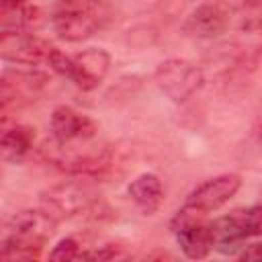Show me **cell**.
<instances>
[{"label":"cell","instance_id":"obj_16","mask_svg":"<svg viewBox=\"0 0 262 262\" xmlns=\"http://www.w3.org/2000/svg\"><path fill=\"white\" fill-rule=\"evenodd\" d=\"M33 141H35V133H33L31 127L14 125L10 129H4L2 141H0L2 158L6 162H20L31 151Z\"/></svg>","mask_w":262,"mask_h":262},{"label":"cell","instance_id":"obj_1","mask_svg":"<svg viewBox=\"0 0 262 262\" xmlns=\"http://www.w3.org/2000/svg\"><path fill=\"white\" fill-rule=\"evenodd\" d=\"M57 219L43 209H25L6 221V233L0 246V258L6 262L33 260L53 237Z\"/></svg>","mask_w":262,"mask_h":262},{"label":"cell","instance_id":"obj_20","mask_svg":"<svg viewBox=\"0 0 262 262\" xmlns=\"http://www.w3.org/2000/svg\"><path fill=\"white\" fill-rule=\"evenodd\" d=\"M239 258L242 260H262V244L256 242V244L244 246V250L239 252Z\"/></svg>","mask_w":262,"mask_h":262},{"label":"cell","instance_id":"obj_8","mask_svg":"<svg viewBox=\"0 0 262 262\" xmlns=\"http://www.w3.org/2000/svg\"><path fill=\"white\" fill-rule=\"evenodd\" d=\"M196 217H199L196 213L182 209V211H178V215L172 221V231L176 233V239H178L184 256H188L192 260H201L213 250L211 223H205Z\"/></svg>","mask_w":262,"mask_h":262},{"label":"cell","instance_id":"obj_12","mask_svg":"<svg viewBox=\"0 0 262 262\" xmlns=\"http://www.w3.org/2000/svg\"><path fill=\"white\" fill-rule=\"evenodd\" d=\"M131 201L135 203V207L143 213V215H151L160 209L162 201H164V188H162V182L156 174L151 172H145V174H139L137 178L131 180L129 188H127Z\"/></svg>","mask_w":262,"mask_h":262},{"label":"cell","instance_id":"obj_21","mask_svg":"<svg viewBox=\"0 0 262 262\" xmlns=\"http://www.w3.org/2000/svg\"><path fill=\"white\" fill-rule=\"evenodd\" d=\"M2 6H16V4H27V0H0Z\"/></svg>","mask_w":262,"mask_h":262},{"label":"cell","instance_id":"obj_4","mask_svg":"<svg viewBox=\"0 0 262 262\" xmlns=\"http://www.w3.org/2000/svg\"><path fill=\"white\" fill-rule=\"evenodd\" d=\"M156 84L158 88L172 100V102H186L190 100L203 86L205 76L199 66L186 59H166L156 70Z\"/></svg>","mask_w":262,"mask_h":262},{"label":"cell","instance_id":"obj_10","mask_svg":"<svg viewBox=\"0 0 262 262\" xmlns=\"http://www.w3.org/2000/svg\"><path fill=\"white\" fill-rule=\"evenodd\" d=\"M98 131V125L70 106H57L51 115V137L59 143L90 141Z\"/></svg>","mask_w":262,"mask_h":262},{"label":"cell","instance_id":"obj_13","mask_svg":"<svg viewBox=\"0 0 262 262\" xmlns=\"http://www.w3.org/2000/svg\"><path fill=\"white\" fill-rule=\"evenodd\" d=\"M211 235H213V248L221 254H235L246 239V233L242 229V223L237 219V213H229L225 217H219L211 223Z\"/></svg>","mask_w":262,"mask_h":262},{"label":"cell","instance_id":"obj_11","mask_svg":"<svg viewBox=\"0 0 262 262\" xmlns=\"http://www.w3.org/2000/svg\"><path fill=\"white\" fill-rule=\"evenodd\" d=\"M96 29H98V18L88 8L72 4L53 14V31L63 41H70V43L84 41L92 37Z\"/></svg>","mask_w":262,"mask_h":262},{"label":"cell","instance_id":"obj_19","mask_svg":"<svg viewBox=\"0 0 262 262\" xmlns=\"http://www.w3.org/2000/svg\"><path fill=\"white\" fill-rule=\"evenodd\" d=\"M244 27L250 31H262V0H250L244 4Z\"/></svg>","mask_w":262,"mask_h":262},{"label":"cell","instance_id":"obj_9","mask_svg":"<svg viewBox=\"0 0 262 262\" xmlns=\"http://www.w3.org/2000/svg\"><path fill=\"white\" fill-rule=\"evenodd\" d=\"M231 23V10L227 4L219 2V0H211L205 2L201 6H196L184 20L182 31L188 37H196V39H213L221 33L227 31Z\"/></svg>","mask_w":262,"mask_h":262},{"label":"cell","instance_id":"obj_6","mask_svg":"<svg viewBox=\"0 0 262 262\" xmlns=\"http://www.w3.org/2000/svg\"><path fill=\"white\" fill-rule=\"evenodd\" d=\"M92 203H94L92 190L78 182H61L41 192V209L47 211L57 221L86 211Z\"/></svg>","mask_w":262,"mask_h":262},{"label":"cell","instance_id":"obj_15","mask_svg":"<svg viewBox=\"0 0 262 262\" xmlns=\"http://www.w3.org/2000/svg\"><path fill=\"white\" fill-rule=\"evenodd\" d=\"M43 23V14L37 6L16 4V6H2L0 12V29L10 33H33Z\"/></svg>","mask_w":262,"mask_h":262},{"label":"cell","instance_id":"obj_7","mask_svg":"<svg viewBox=\"0 0 262 262\" xmlns=\"http://www.w3.org/2000/svg\"><path fill=\"white\" fill-rule=\"evenodd\" d=\"M53 45H49L45 39L37 37L35 33H10L2 31L0 35V55L4 61L18 63V66H39L47 63Z\"/></svg>","mask_w":262,"mask_h":262},{"label":"cell","instance_id":"obj_2","mask_svg":"<svg viewBox=\"0 0 262 262\" xmlns=\"http://www.w3.org/2000/svg\"><path fill=\"white\" fill-rule=\"evenodd\" d=\"M47 66L59 76L72 80L78 88L94 90L102 84L108 74L111 55L100 47H90L76 55H66L59 49H53Z\"/></svg>","mask_w":262,"mask_h":262},{"label":"cell","instance_id":"obj_14","mask_svg":"<svg viewBox=\"0 0 262 262\" xmlns=\"http://www.w3.org/2000/svg\"><path fill=\"white\" fill-rule=\"evenodd\" d=\"M45 84V76L39 72H4L2 76V106L6 108L16 96L35 94Z\"/></svg>","mask_w":262,"mask_h":262},{"label":"cell","instance_id":"obj_18","mask_svg":"<svg viewBox=\"0 0 262 262\" xmlns=\"http://www.w3.org/2000/svg\"><path fill=\"white\" fill-rule=\"evenodd\" d=\"M82 256H84V252L80 250V244L74 237H63L49 252V258L51 260H80Z\"/></svg>","mask_w":262,"mask_h":262},{"label":"cell","instance_id":"obj_17","mask_svg":"<svg viewBox=\"0 0 262 262\" xmlns=\"http://www.w3.org/2000/svg\"><path fill=\"white\" fill-rule=\"evenodd\" d=\"M235 213H237V219L242 223L246 237L262 235V207L260 205H254V207H248V209L235 211Z\"/></svg>","mask_w":262,"mask_h":262},{"label":"cell","instance_id":"obj_3","mask_svg":"<svg viewBox=\"0 0 262 262\" xmlns=\"http://www.w3.org/2000/svg\"><path fill=\"white\" fill-rule=\"evenodd\" d=\"M82 143H59L51 137L41 147V156L53 164L55 168L68 174H84V176H98L111 166V151L108 149H86Z\"/></svg>","mask_w":262,"mask_h":262},{"label":"cell","instance_id":"obj_5","mask_svg":"<svg viewBox=\"0 0 262 262\" xmlns=\"http://www.w3.org/2000/svg\"><path fill=\"white\" fill-rule=\"evenodd\" d=\"M239 186H242V178L237 174H221V176L209 178V180H205L203 184H199L196 188H192L188 192L182 209H186L190 213H196V215L217 211L229 199L235 196Z\"/></svg>","mask_w":262,"mask_h":262}]
</instances>
